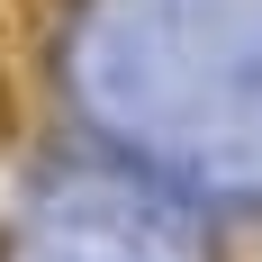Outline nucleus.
<instances>
[{"instance_id": "nucleus-1", "label": "nucleus", "mask_w": 262, "mask_h": 262, "mask_svg": "<svg viewBox=\"0 0 262 262\" xmlns=\"http://www.w3.org/2000/svg\"><path fill=\"white\" fill-rule=\"evenodd\" d=\"M0 108H9V100H0Z\"/></svg>"}]
</instances>
